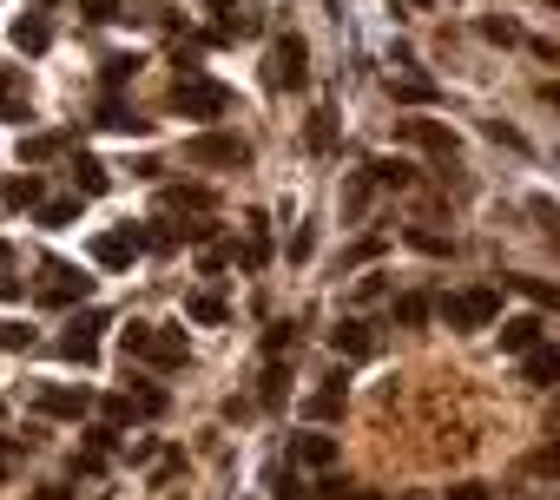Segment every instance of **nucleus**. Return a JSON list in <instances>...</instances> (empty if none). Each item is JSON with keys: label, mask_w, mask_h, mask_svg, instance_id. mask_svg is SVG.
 I'll return each instance as SVG.
<instances>
[{"label": "nucleus", "mask_w": 560, "mask_h": 500, "mask_svg": "<svg viewBox=\"0 0 560 500\" xmlns=\"http://www.w3.org/2000/svg\"><path fill=\"white\" fill-rule=\"evenodd\" d=\"M501 316V297L495 290H462V297H442V323L448 329H481Z\"/></svg>", "instance_id": "nucleus-1"}, {"label": "nucleus", "mask_w": 560, "mask_h": 500, "mask_svg": "<svg viewBox=\"0 0 560 500\" xmlns=\"http://www.w3.org/2000/svg\"><path fill=\"white\" fill-rule=\"evenodd\" d=\"M178 112L185 119H218V112H231V86H218V79H178Z\"/></svg>", "instance_id": "nucleus-2"}, {"label": "nucleus", "mask_w": 560, "mask_h": 500, "mask_svg": "<svg viewBox=\"0 0 560 500\" xmlns=\"http://www.w3.org/2000/svg\"><path fill=\"white\" fill-rule=\"evenodd\" d=\"M126 356H145V362H159V369H172V362H185V336L178 329H126Z\"/></svg>", "instance_id": "nucleus-3"}, {"label": "nucleus", "mask_w": 560, "mask_h": 500, "mask_svg": "<svg viewBox=\"0 0 560 500\" xmlns=\"http://www.w3.org/2000/svg\"><path fill=\"white\" fill-rule=\"evenodd\" d=\"M244 158H251V145H244V139H224V132L185 145V165H244Z\"/></svg>", "instance_id": "nucleus-4"}, {"label": "nucleus", "mask_w": 560, "mask_h": 500, "mask_svg": "<svg viewBox=\"0 0 560 500\" xmlns=\"http://www.w3.org/2000/svg\"><path fill=\"white\" fill-rule=\"evenodd\" d=\"M271 86H304V40L297 33H284L271 47Z\"/></svg>", "instance_id": "nucleus-5"}, {"label": "nucleus", "mask_w": 560, "mask_h": 500, "mask_svg": "<svg viewBox=\"0 0 560 500\" xmlns=\"http://www.w3.org/2000/svg\"><path fill=\"white\" fill-rule=\"evenodd\" d=\"M139 244H145L139 231H106V237H93V264H106V270H126L132 257H139Z\"/></svg>", "instance_id": "nucleus-6"}, {"label": "nucleus", "mask_w": 560, "mask_h": 500, "mask_svg": "<svg viewBox=\"0 0 560 500\" xmlns=\"http://www.w3.org/2000/svg\"><path fill=\"white\" fill-rule=\"evenodd\" d=\"M99 323H106V316H80V323H73V329L60 336V349H66L73 362H93V349H99V336H93V329H99Z\"/></svg>", "instance_id": "nucleus-7"}, {"label": "nucleus", "mask_w": 560, "mask_h": 500, "mask_svg": "<svg viewBox=\"0 0 560 500\" xmlns=\"http://www.w3.org/2000/svg\"><path fill=\"white\" fill-rule=\"evenodd\" d=\"M402 132H409L416 145H429L435 158H448V165H455V132H442V125H429V119H409Z\"/></svg>", "instance_id": "nucleus-8"}, {"label": "nucleus", "mask_w": 560, "mask_h": 500, "mask_svg": "<svg viewBox=\"0 0 560 500\" xmlns=\"http://www.w3.org/2000/svg\"><path fill=\"white\" fill-rule=\"evenodd\" d=\"M33 402L47 408V415H86V408H93V395H86V389H40Z\"/></svg>", "instance_id": "nucleus-9"}, {"label": "nucleus", "mask_w": 560, "mask_h": 500, "mask_svg": "<svg viewBox=\"0 0 560 500\" xmlns=\"http://www.w3.org/2000/svg\"><path fill=\"white\" fill-rule=\"evenodd\" d=\"M534 343H541V316H514V323H501V349H514V356H528Z\"/></svg>", "instance_id": "nucleus-10"}, {"label": "nucleus", "mask_w": 560, "mask_h": 500, "mask_svg": "<svg viewBox=\"0 0 560 500\" xmlns=\"http://www.w3.org/2000/svg\"><path fill=\"white\" fill-rule=\"evenodd\" d=\"M290 454H297L304 468H330V461H336V441H330V435H297V448H290Z\"/></svg>", "instance_id": "nucleus-11"}, {"label": "nucleus", "mask_w": 560, "mask_h": 500, "mask_svg": "<svg viewBox=\"0 0 560 500\" xmlns=\"http://www.w3.org/2000/svg\"><path fill=\"white\" fill-rule=\"evenodd\" d=\"M47 40H53V27H47V20H14V47L20 53H47Z\"/></svg>", "instance_id": "nucleus-12"}, {"label": "nucleus", "mask_w": 560, "mask_h": 500, "mask_svg": "<svg viewBox=\"0 0 560 500\" xmlns=\"http://www.w3.org/2000/svg\"><path fill=\"white\" fill-rule=\"evenodd\" d=\"M47 277H53V283H47V297H53V303H66V297H86V277H80V270H66V264H53Z\"/></svg>", "instance_id": "nucleus-13"}, {"label": "nucleus", "mask_w": 560, "mask_h": 500, "mask_svg": "<svg viewBox=\"0 0 560 500\" xmlns=\"http://www.w3.org/2000/svg\"><path fill=\"white\" fill-rule=\"evenodd\" d=\"M99 125H112V132H139L145 119H132V112H126V99H119V93H106V99H99Z\"/></svg>", "instance_id": "nucleus-14"}, {"label": "nucleus", "mask_w": 560, "mask_h": 500, "mask_svg": "<svg viewBox=\"0 0 560 500\" xmlns=\"http://www.w3.org/2000/svg\"><path fill=\"white\" fill-rule=\"evenodd\" d=\"M416 178V165H402V158H376L369 165V185H409Z\"/></svg>", "instance_id": "nucleus-15"}, {"label": "nucleus", "mask_w": 560, "mask_h": 500, "mask_svg": "<svg viewBox=\"0 0 560 500\" xmlns=\"http://www.w3.org/2000/svg\"><path fill=\"white\" fill-rule=\"evenodd\" d=\"M528 375L534 382H560V349L547 343V349H528Z\"/></svg>", "instance_id": "nucleus-16"}, {"label": "nucleus", "mask_w": 560, "mask_h": 500, "mask_svg": "<svg viewBox=\"0 0 560 500\" xmlns=\"http://www.w3.org/2000/svg\"><path fill=\"white\" fill-rule=\"evenodd\" d=\"M369 349H376V343H369L363 323H343V329H336V356H369Z\"/></svg>", "instance_id": "nucleus-17"}, {"label": "nucleus", "mask_w": 560, "mask_h": 500, "mask_svg": "<svg viewBox=\"0 0 560 500\" xmlns=\"http://www.w3.org/2000/svg\"><path fill=\"white\" fill-rule=\"evenodd\" d=\"M73 178H80V191H86V198H99V191L112 185V178H106V165H99V158H80V165H73Z\"/></svg>", "instance_id": "nucleus-18"}, {"label": "nucleus", "mask_w": 560, "mask_h": 500, "mask_svg": "<svg viewBox=\"0 0 560 500\" xmlns=\"http://www.w3.org/2000/svg\"><path fill=\"white\" fill-rule=\"evenodd\" d=\"M396 323L422 329V323H429V297H402V303H396Z\"/></svg>", "instance_id": "nucleus-19"}, {"label": "nucleus", "mask_w": 560, "mask_h": 500, "mask_svg": "<svg viewBox=\"0 0 560 500\" xmlns=\"http://www.w3.org/2000/svg\"><path fill=\"white\" fill-rule=\"evenodd\" d=\"M132 73H139V60H132V53H112V60H106V86H126Z\"/></svg>", "instance_id": "nucleus-20"}, {"label": "nucleus", "mask_w": 560, "mask_h": 500, "mask_svg": "<svg viewBox=\"0 0 560 500\" xmlns=\"http://www.w3.org/2000/svg\"><path fill=\"white\" fill-rule=\"evenodd\" d=\"M40 218H47V224H73V218H80V198H60V204H47Z\"/></svg>", "instance_id": "nucleus-21"}, {"label": "nucleus", "mask_w": 560, "mask_h": 500, "mask_svg": "<svg viewBox=\"0 0 560 500\" xmlns=\"http://www.w3.org/2000/svg\"><path fill=\"white\" fill-rule=\"evenodd\" d=\"M27 343H33L27 323H0V349H27Z\"/></svg>", "instance_id": "nucleus-22"}, {"label": "nucleus", "mask_w": 560, "mask_h": 500, "mask_svg": "<svg viewBox=\"0 0 560 500\" xmlns=\"http://www.w3.org/2000/svg\"><path fill=\"white\" fill-rule=\"evenodd\" d=\"M40 198V178H14V185H7V204H33Z\"/></svg>", "instance_id": "nucleus-23"}, {"label": "nucleus", "mask_w": 560, "mask_h": 500, "mask_svg": "<svg viewBox=\"0 0 560 500\" xmlns=\"http://www.w3.org/2000/svg\"><path fill=\"white\" fill-rule=\"evenodd\" d=\"M86 20H119V0H80Z\"/></svg>", "instance_id": "nucleus-24"}, {"label": "nucleus", "mask_w": 560, "mask_h": 500, "mask_svg": "<svg viewBox=\"0 0 560 500\" xmlns=\"http://www.w3.org/2000/svg\"><path fill=\"white\" fill-rule=\"evenodd\" d=\"M534 218H541V224H547V237L560 244V211H554V204H547V198H534Z\"/></svg>", "instance_id": "nucleus-25"}, {"label": "nucleus", "mask_w": 560, "mask_h": 500, "mask_svg": "<svg viewBox=\"0 0 560 500\" xmlns=\"http://www.w3.org/2000/svg\"><path fill=\"white\" fill-rule=\"evenodd\" d=\"M192 316H198V323H218L224 303H218V297H192Z\"/></svg>", "instance_id": "nucleus-26"}, {"label": "nucleus", "mask_w": 560, "mask_h": 500, "mask_svg": "<svg viewBox=\"0 0 560 500\" xmlns=\"http://www.w3.org/2000/svg\"><path fill=\"white\" fill-rule=\"evenodd\" d=\"M396 93H402V99H416V106H422V99H435V86H429V79H402Z\"/></svg>", "instance_id": "nucleus-27"}, {"label": "nucleus", "mask_w": 560, "mask_h": 500, "mask_svg": "<svg viewBox=\"0 0 560 500\" xmlns=\"http://www.w3.org/2000/svg\"><path fill=\"white\" fill-rule=\"evenodd\" d=\"M47 152H60V139H20V158H47Z\"/></svg>", "instance_id": "nucleus-28"}, {"label": "nucleus", "mask_w": 560, "mask_h": 500, "mask_svg": "<svg viewBox=\"0 0 560 500\" xmlns=\"http://www.w3.org/2000/svg\"><path fill=\"white\" fill-rule=\"evenodd\" d=\"M488 139H501V145H514V152H521V145H528V139H521V132H514V125H501V119H495V125H488Z\"/></svg>", "instance_id": "nucleus-29"}, {"label": "nucleus", "mask_w": 560, "mask_h": 500, "mask_svg": "<svg viewBox=\"0 0 560 500\" xmlns=\"http://www.w3.org/2000/svg\"><path fill=\"white\" fill-rule=\"evenodd\" d=\"M310 145H317V152L330 145V112H317V119H310Z\"/></svg>", "instance_id": "nucleus-30"}, {"label": "nucleus", "mask_w": 560, "mask_h": 500, "mask_svg": "<svg viewBox=\"0 0 560 500\" xmlns=\"http://www.w3.org/2000/svg\"><path fill=\"white\" fill-rule=\"evenodd\" d=\"M290 343H297V329H290V323H277V329H271V356H284Z\"/></svg>", "instance_id": "nucleus-31"}, {"label": "nucleus", "mask_w": 560, "mask_h": 500, "mask_svg": "<svg viewBox=\"0 0 560 500\" xmlns=\"http://www.w3.org/2000/svg\"><path fill=\"white\" fill-rule=\"evenodd\" d=\"M448 500H495V494H488V487H475V481H468V487H448Z\"/></svg>", "instance_id": "nucleus-32"}, {"label": "nucleus", "mask_w": 560, "mask_h": 500, "mask_svg": "<svg viewBox=\"0 0 560 500\" xmlns=\"http://www.w3.org/2000/svg\"><path fill=\"white\" fill-rule=\"evenodd\" d=\"M231 7H238V0H211V14H231Z\"/></svg>", "instance_id": "nucleus-33"}, {"label": "nucleus", "mask_w": 560, "mask_h": 500, "mask_svg": "<svg viewBox=\"0 0 560 500\" xmlns=\"http://www.w3.org/2000/svg\"><path fill=\"white\" fill-rule=\"evenodd\" d=\"M547 106H554V112H560V86H547Z\"/></svg>", "instance_id": "nucleus-34"}, {"label": "nucleus", "mask_w": 560, "mask_h": 500, "mask_svg": "<svg viewBox=\"0 0 560 500\" xmlns=\"http://www.w3.org/2000/svg\"><path fill=\"white\" fill-rule=\"evenodd\" d=\"M343 500H383V494H343Z\"/></svg>", "instance_id": "nucleus-35"}, {"label": "nucleus", "mask_w": 560, "mask_h": 500, "mask_svg": "<svg viewBox=\"0 0 560 500\" xmlns=\"http://www.w3.org/2000/svg\"><path fill=\"white\" fill-rule=\"evenodd\" d=\"M416 7H429V0H416Z\"/></svg>", "instance_id": "nucleus-36"}, {"label": "nucleus", "mask_w": 560, "mask_h": 500, "mask_svg": "<svg viewBox=\"0 0 560 500\" xmlns=\"http://www.w3.org/2000/svg\"><path fill=\"white\" fill-rule=\"evenodd\" d=\"M0 257H7V244H0Z\"/></svg>", "instance_id": "nucleus-37"}]
</instances>
